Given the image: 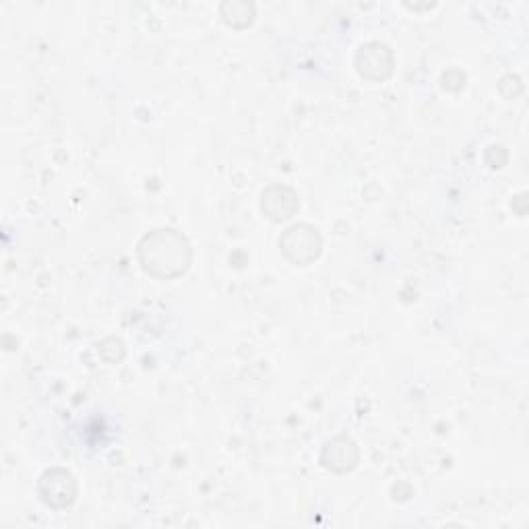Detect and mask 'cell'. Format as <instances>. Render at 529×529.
Masks as SVG:
<instances>
[{"instance_id": "cell-1", "label": "cell", "mask_w": 529, "mask_h": 529, "mask_svg": "<svg viewBox=\"0 0 529 529\" xmlns=\"http://www.w3.org/2000/svg\"><path fill=\"white\" fill-rule=\"evenodd\" d=\"M137 255L143 271L160 279L184 275L193 261L189 240L172 228H160L145 234L139 242Z\"/></svg>"}, {"instance_id": "cell-2", "label": "cell", "mask_w": 529, "mask_h": 529, "mask_svg": "<svg viewBox=\"0 0 529 529\" xmlns=\"http://www.w3.org/2000/svg\"><path fill=\"white\" fill-rule=\"evenodd\" d=\"M284 255L296 265L315 263L323 251V238L319 230L310 224H296L279 238Z\"/></svg>"}, {"instance_id": "cell-3", "label": "cell", "mask_w": 529, "mask_h": 529, "mask_svg": "<svg viewBox=\"0 0 529 529\" xmlns=\"http://www.w3.org/2000/svg\"><path fill=\"white\" fill-rule=\"evenodd\" d=\"M38 492L48 507L67 509L75 503L79 486L71 472L62 470V468H52L42 474L38 482Z\"/></svg>"}, {"instance_id": "cell-4", "label": "cell", "mask_w": 529, "mask_h": 529, "mask_svg": "<svg viewBox=\"0 0 529 529\" xmlns=\"http://www.w3.org/2000/svg\"><path fill=\"white\" fill-rule=\"evenodd\" d=\"M395 67V56L383 42H368L360 46L356 54V69L360 77L368 81H385L391 77Z\"/></svg>"}, {"instance_id": "cell-5", "label": "cell", "mask_w": 529, "mask_h": 529, "mask_svg": "<svg viewBox=\"0 0 529 529\" xmlns=\"http://www.w3.org/2000/svg\"><path fill=\"white\" fill-rule=\"evenodd\" d=\"M360 461L358 445L348 437V434H339L327 441L321 453V463L333 474H348L352 472Z\"/></svg>"}, {"instance_id": "cell-6", "label": "cell", "mask_w": 529, "mask_h": 529, "mask_svg": "<svg viewBox=\"0 0 529 529\" xmlns=\"http://www.w3.org/2000/svg\"><path fill=\"white\" fill-rule=\"evenodd\" d=\"M261 209L265 217H269L271 222H286L290 217H294L300 209V199L298 193L290 186L284 184H273L269 189L263 191L261 197Z\"/></svg>"}, {"instance_id": "cell-7", "label": "cell", "mask_w": 529, "mask_h": 529, "mask_svg": "<svg viewBox=\"0 0 529 529\" xmlns=\"http://www.w3.org/2000/svg\"><path fill=\"white\" fill-rule=\"evenodd\" d=\"M255 5L248 3V0H226L220 5V15L222 19L236 29L248 27L255 19Z\"/></svg>"}]
</instances>
